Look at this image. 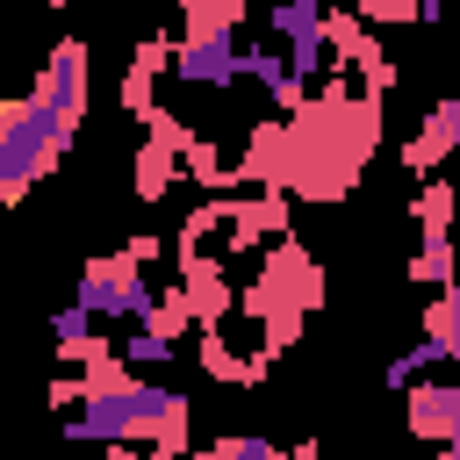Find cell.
I'll list each match as a JSON object with an SVG mask.
<instances>
[{"label": "cell", "mask_w": 460, "mask_h": 460, "mask_svg": "<svg viewBox=\"0 0 460 460\" xmlns=\"http://www.w3.org/2000/svg\"><path fill=\"white\" fill-rule=\"evenodd\" d=\"M402 280H417V288H446V280H460V252H453V230H446V237H424V244H417V259L402 266Z\"/></svg>", "instance_id": "14"}, {"label": "cell", "mask_w": 460, "mask_h": 460, "mask_svg": "<svg viewBox=\"0 0 460 460\" xmlns=\"http://www.w3.org/2000/svg\"><path fill=\"white\" fill-rule=\"evenodd\" d=\"M72 302H79V309H93V316L144 323V316L158 309V288L144 280V266H137L129 252H101V259H86V266H79V288H72Z\"/></svg>", "instance_id": "5"}, {"label": "cell", "mask_w": 460, "mask_h": 460, "mask_svg": "<svg viewBox=\"0 0 460 460\" xmlns=\"http://www.w3.org/2000/svg\"><path fill=\"white\" fill-rule=\"evenodd\" d=\"M288 460H316V446H309V438H302V446H295V453H288Z\"/></svg>", "instance_id": "27"}, {"label": "cell", "mask_w": 460, "mask_h": 460, "mask_svg": "<svg viewBox=\"0 0 460 460\" xmlns=\"http://www.w3.org/2000/svg\"><path fill=\"white\" fill-rule=\"evenodd\" d=\"M323 302V266L295 244V237H280V244H266L259 252V273L237 288V309L259 323V359L273 367L295 338H302V323H309V309Z\"/></svg>", "instance_id": "3"}, {"label": "cell", "mask_w": 460, "mask_h": 460, "mask_svg": "<svg viewBox=\"0 0 460 460\" xmlns=\"http://www.w3.org/2000/svg\"><path fill=\"white\" fill-rule=\"evenodd\" d=\"M115 352H122V359H129L137 374H151V367H165V359H172V345H165V338H151L144 323H137V331H129V338H122Z\"/></svg>", "instance_id": "21"}, {"label": "cell", "mask_w": 460, "mask_h": 460, "mask_svg": "<svg viewBox=\"0 0 460 460\" xmlns=\"http://www.w3.org/2000/svg\"><path fill=\"white\" fill-rule=\"evenodd\" d=\"M424 338H431L446 359H460V280H446V288L424 302Z\"/></svg>", "instance_id": "15"}, {"label": "cell", "mask_w": 460, "mask_h": 460, "mask_svg": "<svg viewBox=\"0 0 460 460\" xmlns=\"http://www.w3.org/2000/svg\"><path fill=\"white\" fill-rule=\"evenodd\" d=\"M122 252H129V259H137V266H151V259H158V252H165V237H151V230H137V237H129V244H122Z\"/></svg>", "instance_id": "24"}, {"label": "cell", "mask_w": 460, "mask_h": 460, "mask_svg": "<svg viewBox=\"0 0 460 460\" xmlns=\"http://www.w3.org/2000/svg\"><path fill=\"white\" fill-rule=\"evenodd\" d=\"M194 359H201L208 381H230V388H259V381H266V359H259V352H237L223 331H201Z\"/></svg>", "instance_id": "12"}, {"label": "cell", "mask_w": 460, "mask_h": 460, "mask_svg": "<svg viewBox=\"0 0 460 460\" xmlns=\"http://www.w3.org/2000/svg\"><path fill=\"white\" fill-rule=\"evenodd\" d=\"M453 216H460V194H453V180H424V187L410 194V223H417L424 237H446V230H453Z\"/></svg>", "instance_id": "13"}, {"label": "cell", "mask_w": 460, "mask_h": 460, "mask_svg": "<svg viewBox=\"0 0 460 460\" xmlns=\"http://www.w3.org/2000/svg\"><path fill=\"white\" fill-rule=\"evenodd\" d=\"M352 14L367 29H395V22H417V0H352Z\"/></svg>", "instance_id": "22"}, {"label": "cell", "mask_w": 460, "mask_h": 460, "mask_svg": "<svg viewBox=\"0 0 460 460\" xmlns=\"http://www.w3.org/2000/svg\"><path fill=\"white\" fill-rule=\"evenodd\" d=\"M180 36H230L244 22V0H180Z\"/></svg>", "instance_id": "17"}, {"label": "cell", "mask_w": 460, "mask_h": 460, "mask_svg": "<svg viewBox=\"0 0 460 460\" xmlns=\"http://www.w3.org/2000/svg\"><path fill=\"white\" fill-rule=\"evenodd\" d=\"M323 14H331V0H288V7H273V36L288 43V72L316 93V79L331 72V36H323Z\"/></svg>", "instance_id": "8"}, {"label": "cell", "mask_w": 460, "mask_h": 460, "mask_svg": "<svg viewBox=\"0 0 460 460\" xmlns=\"http://www.w3.org/2000/svg\"><path fill=\"white\" fill-rule=\"evenodd\" d=\"M144 331H151V338H165V345H180L187 331H201V316H194L187 288H158V309L144 316Z\"/></svg>", "instance_id": "16"}, {"label": "cell", "mask_w": 460, "mask_h": 460, "mask_svg": "<svg viewBox=\"0 0 460 460\" xmlns=\"http://www.w3.org/2000/svg\"><path fill=\"white\" fill-rule=\"evenodd\" d=\"M172 79L194 93H230L237 79H252V58L237 36H172Z\"/></svg>", "instance_id": "6"}, {"label": "cell", "mask_w": 460, "mask_h": 460, "mask_svg": "<svg viewBox=\"0 0 460 460\" xmlns=\"http://www.w3.org/2000/svg\"><path fill=\"white\" fill-rule=\"evenodd\" d=\"M446 7L453 0H417V22H446Z\"/></svg>", "instance_id": "26"}, {"label": "cell", "mask_w": 460, "mask_h": 460, "mask_svg": "<svg viewBox=\"0 0 460 460\" xmlns=\"http://www.w3.org/2000/svg\"><path fill=\"white\" fill-rule=\"evenodd\" d=\"M172 7H180V0H172Z\"/></svg>", "instance_id": "31"}, {"label": "cell", "mask_w": 460, "mask_h": 460, "mask_svg": "<svg viewBox=\"0 0 460 460\" xmlns=\"http://www.w3.org/2000/svg\"><path fill=\"white\" fill-rule=\"evenodd\" d=\"M93 460H158L151 446H93Z\"/></svg>", "instance_id": "25"}, {"label": "cell", "mask_w": 460, "mask_h": 460, "mask_svg": "<svg viewBox=\"0 0 460 460\" xmlns=\"http://www.w3.org/2000/svg\"><path fill=\"white\" fill-rule=\"evenodd\" d=\"M402 431L431 438V446H453L460 438V381H410L402 388Z\"/></svg>", "instance_id": "10"}, {"label": "cell", "mask_w": 460, "mask_h": 460, "mask_svg": "<svg viewBox=\"0 0 460 460\" xmlns=\"http://www.w3.org/2000/svg\"><path fill=\"white\" fill-rule=\"evenodd\" d=\"M151 86H158V65H129L122 72V86H115V101L129 108V115H151L158 101H151Z\"/></svg>", "instance_id": "20"}, {"label": "cell", "mask_w": 460, "mask_h": 460, "mask_svg": "<svg viewBox=\"0 0 460 460\" xmlns=\"http://www.w3.org/2000/svg\"><path fill=\"white\" fill-rule=\"evenodd\" d=\"M438 460H460V438H453V446H446V453H438Z\"/></svg>", "instance_id": "28"}, {"label": "cell", "mask_w": 460, "mask_h": 460, "mask_svg": "<svg viewBox=\"0 0 460 460\" xmlns=\"http://www.w3.org/2000/svg\"><path fill=\"white\" fill-rule=\"evenodd\" d=\"M43 108H58V115H86V43L79 36H58L50 50H43V72H36V86H29Z\"/></svg>", "instance_id": "9"}, {"label": "cell", "mask_w": 460, "mask_h": 460, "mask_svg": "<svg viewBox=\"0 0 460 460\" xmlns=\"http://www.w3.org/2000/svg\"><path fill=\"white\" fill-rule=\"evenodd\" d=\"M65 438L72 446H151L158 460H187V446H194V402L180 388H165V381L129 374L122 388L86 395L65 417Z\"/></svg>", "instance_id": "2"}, {"label": "cell", "mask_w": 460, "mask_h": 460, "mask_svg": "<svg viewBox=\"0 0 460 460\" xmlns=\"http://www.w3.org/2000/svg\"><path fill=\"white\" fill-rule=\"evenodd\" d=\"M50 7H72V0H50Z\"/></svg>", "instance_id": "29"}, {"label": "cell", "mask_w": 460, "mask_h": 460, "mask_svg": "<svg viewBox=\"0 0 460 460\" xmlns=\"http://www.w3.org/2000/svg\"><path fill=\"white\" fill-rule=\"evenodd\" d=\"M194 144V122H180L172 108L144 115V151H137V201H165V187L180 180V158Z\"/></svg>", "instance_id": "7"}, {"label": "cell", "mask_w": 460, "mask_h": 460, "mask_svg": "<svg viewBox=\"0 0 460 460\" xmlns=\"http://www.w3.org/2000/svg\"><path fill=\"white\" fill-rule=\"evenodd\" d=\"M50 402L79 410V402H86V374H79V367H72V374H58V381H50Z\"/></svg>", "instance_id": "23"}, {"label": "cell", "mask_w": 460, "mask_h": 460, "mask_svg": "<svg viewBox=\"0 0 460 460\" xmlns=\"http://www.w3.org/2000/svg\"><path fill=\"white\" fill-rule=\"evenodd\" d=\"M72 144H79V122H72V115L43 108L36 93L0 101V208H14Z\"/></svg>", "instance_id": "4"}, {"label": "cell", "mask_w": 460, "mask_h": 460, "mask_svg": "<svg viewBox=\"0 0 460 460\" xmlns=\"http://www.w3.org/2000/svg\"><path fill=\"white\" fill-rule=\"evenodd\" d=\"M446 151H460V101H438V108L424 115V129L402 144V165H410V172H438Z\"/></svg>", "instance_id": "11"}, {"label": "cell", "mask_w": 460, "mask_h": 460, "mask_svg": "<svg viewBox=\"0 0 460 460\" xmlns=\"http://www.w3.org/2000/svg\"><path fill=\"white\" fill-rule=\"evenodd\" d=\"M381 144V93H367L352 72H323L302 115H288V201H345Z\"/></svg>", "instance_id": "1"}, {"label": "cell", "mask_w": 460, "mask_h": 460, "mask_svg": "<svg viewBox=\"0 0 460 460\" xmlns=\"http://www.w3.org/2000/svg\"><path fill=\"white\" fill-rule=\"evenodd\" d=\"M266 7H288V0H266Z\"/></svg>", "instance_id": "30"}, {"label": "cell", "mask_w": 460, "mask_h": 460, "mask_svg": "<svg viewBox=\"0 0 460 460\" xmlns=\"http://www.w3.org/2000/svg\"><path fill=\"white\" fill-rule=\"evenodd\" d=\"M438 359H446V352H438V345H431V338H424V345H410V352H395V359H388V367H381V381H388V388H395V395H402V388H410V381H424V374H431V367H438Z\"/></svg>", "instance_id": "18"}, {"label": "cell", "mask_w": 460, "mask_h": 460, "mask_svg": "<svg viewBox=\"0 0 460 460\" xmlns=\"http://www.w3.org/2000/svg\"><path fill=\"white\" fill-rule=\"evenodd\" d=\"M208 453H216V460H288V453H280L266 431H223Z\"/></svg>", "instance_id": "19"}]
</instances>
